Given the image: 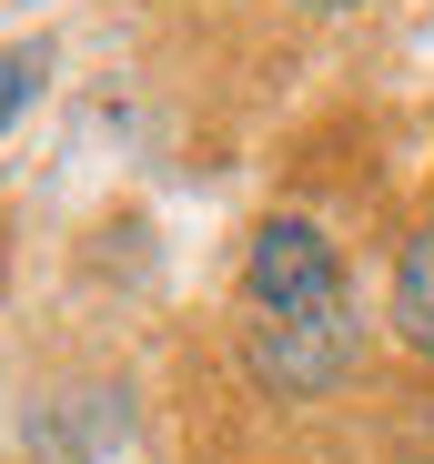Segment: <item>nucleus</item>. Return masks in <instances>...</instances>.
Here are the masks:
<instances>
[{
  "mask_svg": "<svg viewBox=\"0 0 434 464\" xmlns=\"http://www.w3.org/2000/svg\"><path fill=\"white\" fill-rule=\"evenodd\" d=\"M384 324L414 363H434V212L404 232V253H394V303H384Z\"/></svg>",
  "mask_w": 434,
  "mask_h": 464,
  "instance_id": "3",
  "label": "nucleus"
},
{
  "mask_svg": "<svg viewBox=\"0 0 434 464\" xmlns=\"http://www.w3.org/2000/svg\"><path fill=\"white\" fill-rule=\"evenodd\" d=\"M243 293H253V314H313L343 293V243L313 212H263L253 253H243Z\"/></svg>",
  "mask_w": 434,
  "mask_h": 464,
  "instance_id": "2",
  "label": "nucleus"
},
{
  "mask_svg": "<svg viewBox=\"0 0 434 464\" xmlns=\"http://www.w3.org/2000/svg\"><path fill=\"white\" fill-rule=\"evenodd\" d=\"M294 11H353V0H294Z\"/></svg>",
  "mask_w": 434,
  "mask_h": 464,
  "instance_id": "5",
  "label": "nucleus"
},
{
  "mask_svg": "<svg viewBox=\"0 0 434 464\" xmlns=\"http://www.w3.org/2000/svg\"><path fill=\"white\" fill-rule=\"evenodd\" d=\"M364 363V314L353 293L313 303V314H253V343H243V373L263 383L273 404H313Z\"/></svg>",
  "mask_w": 434,
  "mask_h": 464,
  "instance_id": "1",
  "label": "nucleus"
},
{
  "mask_svg": "<svg viewBox=\"0 0 434 464\" xmlns=\"http://www.w3.org/2000/svg\"><path fill=\"white\" fill-rule=\"evenodd\" d=\"M41 82H51V41H11V51H0V131L41 102Z\"/></svg>",
  "mask_w": 434,
  "mask_h": 464,
  "instance_id": "4",
  "label": "nucleus"
}]
</instances>
